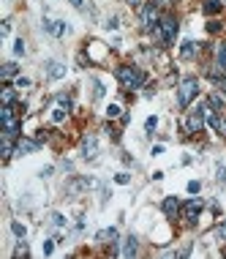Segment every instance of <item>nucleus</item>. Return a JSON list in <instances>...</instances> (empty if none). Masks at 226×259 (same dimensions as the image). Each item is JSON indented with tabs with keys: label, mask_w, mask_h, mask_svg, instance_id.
Returning <instances> with one entry per match:
<instances>
[{
	"label": "nucleus",
	"mask_w": 226,
	"mask_h": 259,
	"mask_svg": "<svg viewBox=\"0 0 226 259\" xmlns=\"http://www.w3.org/2000/svg\"><path fill=\"white\" fill-rule=\"evenodd\" d=\"M202 207H205V202H202V199H188V202H185V207H183L185 224H196V218H199Z\"/></svg>",
	"instance_id": "nucleus-6"
},
{
	"label": "nucleus",
	"mask_w": 226,
	"mask_h": 259,
	"mask_svg": "<svg viewBox=\"0 0 226 259\" xmlns=\"http://www.w3.org/2000/svg\"><path fill=\"white\" fill-rule=\"evenodd\" d=\"M14 52H16V55H25V41H22V38L14 44Z\"/></svg>",
	"instance_id": "nucleus-30"
},
{
	"label": "nucleus",
	"mask_w": 226,
	"mask_h": 259,
	"mask_svg": "<svg viewBox=\"0 0 226 259\" xmlns=\"http://www.w3.org/2000/svg\"><path fill=\"white\" fill-rule=\"evenodd\" d=\"M155 126H158V118H155V115H153V118H147V123H144V129H147L150 134H153V131H155Z\"/></svg>",
	"instance_id": "nucleus-24"
},
{
	"label": "nucleus",
	"mask_w": 226,
	"mask_h": 259,
	"mask_svg": "<svg viewBox=\"0 0 226 259\" xmlns=\"http://www.w3.org/2000/svg\"><path fill=\"white\" fill-rule=\"evenodd\" d=\"M82 155H85L88 161H93V158L98 155V142H96V136H93V134H88V136L82 139Z\"/></svg>",
	"instance_id": "nucleus-7"
},
{
	"label": "nucleus",
	"mask_w": 226,
	"mask_h": 259,
	"mask_svg": "<svg viewBox=\"0 0 226 259\" xmlns=\"http://www.w3.org/2000/svg\"><path fill=\"white\" fill-rule=\"evenodd\" d=\"M120 115H123L120 104H109V107H107V118H120Z\"/></svg>",
	"instance_id": "nucleus-21"
},
{
	"label": "nucleus",
	"mask_w": 226,
	"mask_h": 259,
	"mask_svg": "<svg viewBox=\"0 0 226 259\" xmlns=\"http://www.w3.org/2000/svg\"><path fill=\"white\" fill-rule=\"evenodd\" d=\"M221 8H224V5H221V0H205V5H202V11H205L207 16H216Z\"/></svg>",
	"instance_id": "nucleus-16"
},
{
	"label": "nucleus",
	"mask_w": 226,
	"mask_h": 259,
	"mask_svg": "<svg viewBox=\"0 0 226 259\" xmlns=\"http://www.w3.org/2000/svg\"><path fill=\"white\" fill-rule=\"evenodd\" d=\"M196 52H199V44H194V41H185L183 47H180V57H183V60H191V57H194Z\"/></svg>",
	"instance_id": "nucleus-15"
},
{
	"label": "nucleus",
	"mask_w": 226,
	"mask_h": 259,
	"mask_svg": "<svg viewBox=\"0 0 226 259\" xmlns=\"http://www.w3.org/2000/svg\"><path fill=\"white\" fill-rule=\"evenodd\" d=\"M0 74H3V79H11V77H16V74H19V66H16V63H5Z\"/></svg>",
	"instance_id": "nucleus-18"
},
{
	"label": "nucleus",
	"mask_w": 226,
	"mask_h": 259,
	"mask_svg": "<svg viewBox=\"0 0 226 259\" xmlns=\"http://www.w3.org/2000/svg\"><path fill=\"white\" fill-rule=\"evenodd\" d=\"M218 88H221V93H224V99H226V77H221V82H218Z\"/></svg>",
	"instance_id": "nucleus-37"
},
{
	"label": "nucleus",
	"mask_w": 226,
	"mask_h": 259,
	"mask_svg": "<svg viewBox=\"0 0 226 259\" xmlns=\"http://www.w3.org/2000/svg\"><path fill=\"white\" fill-rule=\"evenodd\" d=\"M216 235H218V240H224V243H226V221H221L216 227Z\"/></svg>",
	"instance_id": "nucleus-23"
},
{
	"label": "nucleus",
	"mask_w": 226,
	"mask_h": 259,
	"mask_svg": "<svg viewBox=\"0 0 226 259\" xmlns=\"http://www.w3.org/2000/svg\"><path fill=\"white\" fill-rule=\"evenodd\" d=\"M207 30H210V33H218V30H221V25H218V22H210V25H207Z\"/></svg>",
	"instance_id": "nucleus-35"
},
{
	"label": "nucleus",
	"mask_w": 226,
	"mask_h": 259,
	"mask_svg": "<svg viewBox=\"0 0 226 259\" xmlns=\"http://www.w3.org/2000/svg\"><path fill=\"white\" fill-rule=\"evenodd\" d=\"M107 27H109V30H114V27H117V16H112V19L107 22Z\"/></svg>",
	"instance_id": "nucleus-36"
},
{
	"label": "nucleus",
	"mask_w": 226,
	"mask_h": 259,
	"mask_svg": "<svg viewBox=\"0 0 226 259\" xmlns=\"http://www.w3.org/2000/svg\"><path fill=\"white\" fill-rule=\"evenodd\" d=\"M27 254H30V251H27V246H25V243H19V246H16L14 257H27Z\"/></svg>",
	"instance_id": "nucleus-25"
},
{
	"label": "nucleus",
	"mask_w": 226,
	"mask_h": 259,
	"mask_svg": "<svg viewBox=\"0 0 226 259\" xmlns=\"http://www.w3.org/2000/svg\"><path fill=\"white\" fill-rule=\"evenodd\" d=\"M196 96H199V82H196V77L180 79V85H177V104H180V109L188 107Z\"/></svg>",
	"instance_id": "nucleus-3"
},
{
	"label": "nucleus",
	"mask_w": 226,
	"mask_h": 259,
	"mask_svg": "<svg viewBox=\"0 0 226 259\" xmlns=\"http://www.w3.org/2000/svg\"><path fill=\"white\" fill-rule=\"evenodd\" d=\"M11 229H14V235H16V238H25V235H27L25 224H19V221H14V224H11Z\"/></svg>",
	"instance_id": "nucleus-22"
},
{
	"label": "nucleus",
	"mask_w": 226,
	"mask_h": 259,
	"mask_svg": "<svg viewBox=\"0 0 226 259\" xmlns=\"http://www.w3.org/2000/svg\"><path fill=\"white\" fill-rule=\"evenodd\" d=\"M44 30L46 33H52V36H66V22H49V19H44Z\"/></svg>",
	"instance_id": "nucleus-12"
},
{
	"label": "nucleus",
	"mask_w": 226,
	"mask_h": 259,
	"mask_svg": "<svg viewBox=\"0 0 226 259\" xmlns=\"http://www.w3.org/2000/svg\"><path fill=\"white\" fill-rule=\"evenodd\" d=\"M164 213H166V218H177V216H180V199H177V197H166L164 199Z\"/></svg>",
	"instance_id": "nucleus-10"
},
{
	"label": "nucleus",
	"mask_w": 226,
	"mask_h": 259,
	"mask_svg": "<svg viewBox=\"0 0 226 259\" xmlns=\"http://www.w3.org/2000/svg\"><path fill=\"white\" fill-rule=\"evenodd\" d=\"M52 120H55V123H63V120H66V107H55V109H52Z\"/></svg>",
	"instance_id": "nucleus-20"
},
{
	"label": "nucleus",
	"mask_w": 226,
	"mask_h": 259,
	"mask_svg": "<svg viewBox=\"0 0 226 259\" xmlns=\"http://www.w3.org/2000/svg\"><path fill=\"white\" fill-rule=\"evenodd\" d=\"M38 147H41L38 139H16V155H27V153L38 150Z\"/></svg>",
	"instance_id": "nucleus-8"
},
{
	"label": "nucleus",
	"mask_w": 226,
	"mask_h": 259,
	"mask_svg": "<svg viewBox=\"0 0 226 259\" xmlns=\"http://www.w3.org/2000/svg\"><path fill=\"white\" fill-rule=\"evenodd\" d=\"M96 240H98V243H114V240H117V229H114V227L101 229V232L96 235Z\"/></svg>",
	"instance_id": "nucleus-14"
},
{
	"label": "nucleus",
	"mask_w": 226,
	"mask_h": 259,
	"mask_svg": "<svg viewBox=\"0 0 226 259\" xmlns=\"http://www.w3.org/2000/svg\"><path fill=\"white\" fill-rule=\"evenodd\" d=\"M136 251H139L136 235H128V238L123 240V246H120V254H123V257H136Z\"/></svg>",
	"instance_id": "nucleus-9"
},
{
	"label": "nucleus",
	"mask_w": 226,
	"mask_h": 259,
	"mask_svg": "<svg viewBox=\"0 0 226 259\" xmlns=\"http://www.w3.org/2000/svg\"><path fill=\"white\" fill-rule=\"evenodd\" d=\"M153 36H155V41H158V44L172 47V44H175V38H177V19L172 14L161 16V22L153 27Z\"/></svg>",
	"instance_id": "nucleus-1"
},
{
	"label": "nucleus",
	"mask_w": 226,
	"mask_h": 259,
	"mask_svg": "<svg viewBox=\"0 0 226 259\" xmlns=\"http://www.w3.org/2000/svg\"><path fill=\"white\" fill-rule=\"evenodd\" d=\"M93 88H96V93H93V96H96V99H104V85L98 82V79L93 82Z\"/></svg>",
	"instance_id": "nucleus-26"
},
{
	"label": "nucleus",
	"mask_w": 226,
	"mask_h": 259,
	"mask_svg": "<svg viewBox=\"0 0 226 259\" xmlns=\"http://www.w3.org/2000/svg\"><path fill=\"white\" fill-rule=\"evenodd\" d=\"M52 251H55V240H46V243H44V254L49 257Z\"/></svg>",
	"instance_id": "nucleus-29"
},
{
	"label": "nucleus",
	"mask_w": 226,
	"mask_h": 259,
	"mask_svg": "<svg viewBox=\"0 0 226 259\" xmlns=\"http://www.w3.org/2000/svg\"><path fill=\"white\" fill-rule=\"evenodd\" d=\"M14 101H16L14 88H11V85H5V88H3V104H14Z\"/></svg>",
	"instance_id": "nucleus-19"
},
{
	"label": "nucleus",
	"mask_w": 226,
	"mask_h": 259,
	"mask_svg": "<svg viewBox=\"0 0 226 259\" xmlns=\"http://www.w3.org/2000/svg\"><path fill=\"white\" fill-rule=\"evenodd\" d=\"M16 88H30V79L19 77V79H16Z\"/></svg>",
	"instance_id": "nucleus-34"
},
{
	"label": "nucleus",
	"mask_w": 226,
	"mask_h": 259,
	"mask_svg": "<svg viewBox=\"0 0 226 259\" xmlns=\"http://www.w3.org/2000/svg\"><path fill=\"white\" fill-rule=\"evenodd\" d=\"M139 19H142V27H144V30H153V27L161 22V16H158V5H155L153 0L142 3V5H139Z\"/></svg>",
	"instance_id": "nucleus-4"
},
{
	"label": "nucleus",
	"mask_w": 226,
	"mask_h": 259,
	"mask_svg": "<svg viewBox=\"0 0 226 259\" xmlns=\"http://www.w3.org/2000/svg\"><path fill=\"white\" fill-rule=\"evenodd\" d=\"M216 175H218V183H226V166H218Z\"/></svg>",
	"instance_id": "nucleus-31"
},
{
	"label": "nucleus",
	"mask_w": 226,
	"mask_h": 259,
	"mask_svg": "<svg viewBox=\"0 0 226 259\" xmlns=\"http://www.w3.org/2000/svg\"><path fill=\"white\" fill-rule=\"evenodd\" d=\"M46 74H49L52 79H60L63 74H66V66L57 63V60H49V63H46Z\"/></svg>",
	"instance_id": "nucleus-13"
},
{
	"label": "nucleus",
	"mask_w": 226,
	"mask_h": 259,
	"mask_svg": "<svg viewBox=\"0 0 226 259\" xmlns=\"http://www.w3.org/2000/svg\"><path fill=\"white\" fill-rule=\"evenodd\" d=\"M52 224H55V227H63V224H66V218H63L60 213H52Z\"/></svg>",
	"instance_id": "nucleus-28"
},
{
	"label": "nucleus",
	"mask_w": 226,
	"mask_h": 259,
	"mask_svg": "<svg viewBox=\"0 0 226 259\" xmlns=\"http://www.w3.org/2000/svg\"><path fill=\"white\" fill-rule=\"evenodd\" d=\"M216 63H218V71H226V41L216 47Z\"/></svg>",
	"instance_id": "nucleus-17"
},
{
	"label": "nucleus",
	"mask_w": 226,
	"mask_h": 259,
	"mask_svg": "<svg viewBox=\"0 0 226 259\" xmlns=\"http://www.w3.org/2000/svg\"><path fill=\"white\" fill-rule=\"evenodd\" d=\"M74 5H77L79 11H88V0H71Z\"/></svg>",
	"instance_id": "nucleus-32"
},
{
	"label": "nucleus",
	"mask_w": 226,
	"mask_h": 259,
	"mask_svg": "<svg viewBox=\"0 0 226 259\" xmlns=\"http://www.w3.org/2000/svg\"><path fill=\"white\" fill-rule=\"evenodd\" d=\"M205 123H207V118L202 115V109L196 107L194 112L188 115V120H185V131L188 134H202V129H205Z\"/></svg>",
	"instance_id": "nucleus-5"
},
{
	"label": "nucleus",
	"mask_w": 226,
	"mask_h": 259,
	"mask_svg": "<svg viewBox=\"0 0 226 259\" xmlns=\"http://www.w3.org/2000/svg\"><path fill=\"white\" fill-rule=\"evenodd\" d=\"M128 5H142V0H128Z\"/></svg>",
	"instance_id": "nucleus-39"
},
{
	"label": "nucleus",
	"mask_w": 226,
	"mask_h": 259,
	"mask_svg": "<svg viewBox=\"0 0 226 259\" xmlns=\"http://www.w3.org/2000/svg\"><path fill=\"white\" fill-rule=\"evenodd\" d=\"M114 180H117V183H120V186H125V183H128V180H131V177H128V175H125V172H120V175H117V177H114Z\"/></svg>",
	"instance_id": "nucleus-33"
},
{
	"label": "nucleus",
	"mask_w": 226,
	"mask_h": 259,
	"mask_svg": "<svg viewBox=\"0 0 226 259\" xmlns=\"http://www.w3.org/2000/svg\"><path fill=\"white\" fill-rule=\"evenodd\" d=\"M153 3H155V5H169L172 0H153Z\"/></svg>",
	"instance_id": "nucleus-38"
},
{
	"label": "nucleus",
	"mask_w": 226,
	"mask_h": 259,
	"mask_svg": "<svg viewBox=\"0 0 226 259\" xmlns=\"http://www.w3.org/2000/svg\"><path fill=\"white\" fill-rule=\"evenodd\" d=\"M117 79L125 90H139L144 82H147V74L136 66H120L117 68Z\"/></svg>",
	"instance_id": "nucleus-2"
},
{
	"label": "nucleus",
	"mask_w": 226,
	"mask_h": 259,
	"mask_svg": "<svg viewBox=\"0 0 226 259\" xmlns=\"http://www.w3.org/2000/svg\"><path fill=\"white\" fill-rule=\"evenodd\" d=\"M199 188H202L199 180H191V183H188V194H199Z\"/></svg>",
	"instance_id": "nucleus-27"
},
{
	"label": "nucleus",
	"mask_w": 226,
	"mask_h": 259,
	"mask_svg": "<svg viewBox=\"0 0 226 259\" xmlns=\"http://www.w3.org/2000/svg\"><path fill=\"white\" fill-rule=\"evenodd\" d=\"M207 123L216 129V134H221L224 139H226V118H224V115H216V112H213L210 118H207Z\"/></svg>",
	"instance_id": "nucleus-11"
}]
</instances>
